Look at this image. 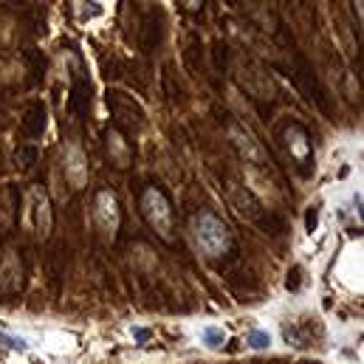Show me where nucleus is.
Masks as SVG:
<instances>
[{
  "mask_svg": "<svg viewBox=\"0 0 364 364\" xmlns=\"http://www.w3.org/2000/svg\"><path fill=\"white\" fill-rule=\"evenodd\" d=\"M96 220H99V226H102L105 232H110V235L119 229V200H116V195L107 192V189H102V192L96 195Z\"/></svg>",
  "mask_w": 364,
  "mask_h": 364,
  "instance_id": "5",
  "label": "nucleus"
},
{
  "mask_svg": "<svg viewBox=\"0 0 364 364\" xmlns=\"http://www.w3.org/2000/svg\"><path fill=\"white\" fill-rule=\"evenodd\" d=\"M189 232H192L195 246L206 257H218L229 249V226L220 218H215L212 212H198L189 223Z\"/></svg>",
  "mask_w": 364,
  "mask_h": 364,
  "instance_id": "1",
  "label": "nucleus"
},
{
  "mask_svg": "<svg viewBox=\"0 0 364 364\" xmlns=\"http://www.w3.org/2000/svg\"><path fill=\"white\" fill-rule=\"evenodd\" d=\"M91 9H85V3H77V11L82 20H91L93 14H102V3H88Z\"/></svg>",
  "mask_w": 364,
  "mask_h": 364,
  "instance_id": "11",
  "label": "nucleus"
},
{
  "mask_svg": "<svg viewBox=\"0 0 364 364\" xmlns=\"http://www.w3.org/2000/svg\"><path fill=\"white\" fill-rule=\"evenodd\" d=\"M288 144H291V150H294L296 159H305L308 156V139H305V133L299 127H291L288 130Z\"/></svg>",
  "mask_w": 364,
  "mask_h": 364,
  "instance_id": "10",
  "label": "nucleus"
},
{
  "mask_svg": "<svg viewBox=\"0 0 364 364\" xmlns=\"http://www.w3.org/2000/svg\"><path fill=\"white\" fill-rule=\"evenodd\" d=\"M0 348L17 350V353H28L31 342H28V339H26L20 331H14L9 322H3V319H0Z\"/></svg>",
  "mask_w": 364,
  "mask_h": 364,
  "instance_id": "7",
  "label": "nucleus"
},
{
  "mask_svg": "<svg viewBox=\"0 0 364 364\" xmlns=\"http://www.w3.org/2000/svg\"><path fill=\"white\" fill-rule=\"evenodd\" d=\"M272 333L269 331H263V328H252L249 333H246V345L252 348V350H269L272 348Z\"/></svg>",
  "mask_w": 364,
  "mask_h": 364,
  "instance_id": "9",
  "label": "nucleus"
},
{
  "mask_svg": "<svg viewBox=\"0 0 364 364\" xmlns=\"http://www.w3.org/2000/svg\"><path fill=\"white\" fill-rule=\"evenodd\" d=\"M65 173H68V181L74 186H82L88 178V164H85V156L80 147H68L65 153Z\"/></svg>",
  "mask_w": 364,
  "mask_h": 364,
  "instance_id": "6",
  "label": "nucleus"
},
{
  "mask_svg": "<svg viewBox=\"0 0 364 364\" xmlns=\"http://www.w3.org/2000/svg\"><path fill=\"white\" fill-rule=\"evenodd\" d=\"M23 223L28 232H34L37 237H46L51 232V203L48 195L43 192V186H31L26 192V212H23Z\"/></svg>",
  "mask_w": 364,
  "mask_h": 364,
  "instance_id": "2",
  "label": "nucleus"
},
{
  "mask_svg": "<svg viewBox=\"0 0 364 364\" xmlns=\"http://www.w3.org/2000/svg\"><path fill=\"white\" fill-rule=\"evenodd\" d=\"M130 333H133L139 342H144V339H147V331H144V328H139V325H133V328H130Z\"/></svg>",
  "mask_w": 364,
  "mask_h": 364,
  "instance_id": "12",
  "label": "nucleus"
},
{
  "mask_svg": "<svg viewBox=\"0 0 364 364\" xmlns=\"http://www.w3.org/2000/svg\"><path fill=\"white\" fill-rule=\"evenodd\" d=\"M198 339H200V345L206 348V350H218V348H223L226 345V339H229V333H226V328L223 325H203L200 331H198Z\"/></svg>",
  "mask_w": 364,
  "mask_h": 364,
  "instance_id": "8",
  "label": "nucleus"
},
{
  "mask_svg": "<svg viewBox=\"0 0 364 364\" xmlns=\"http://www.w3.org/2000/svg\"><path fill=\"white\" fill-rule=\"evenodd\" d=\"M141 209H144L147 223H150L164 240H170V237H173V209H170L167 198H164L159 189H147L144 198H141Z\"/></svg>",
  "mask_w": 364,
  "mask_h": 364,
  "instance_id": "3",
  "label": "nucleus"
},
{
  "mask_svg": "<svg viewBox=\"0 0 364 364\" xmlns=\"http://www.w3.org/2000/svg\"><path fill=\"white\" fill-rule=\"evenodd\" d=\"M229 139L235 141V147H237V153L246 159V161H252V164H263L266 161V153H263V147L257 144V139L246 130V127H240V124H232V130H229Z\"/></svg>",
  "mask_w": 364,
  "mask_h": 364,
  "instance_id": "4",
  "label": "nucleus"
}]
</instances>
